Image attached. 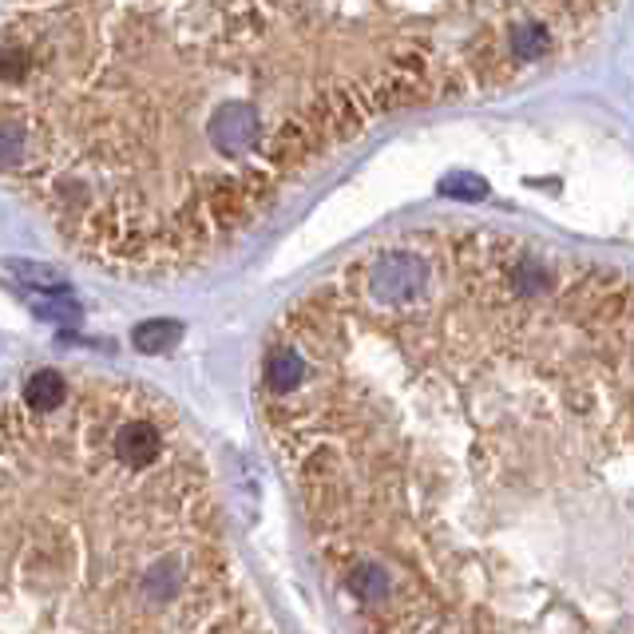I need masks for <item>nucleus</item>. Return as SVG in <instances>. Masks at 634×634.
Returning <instances> with one entry per match:
<instances>
[{"label":"nucleus","instance_id":"nucleus-1","mask_svg":"<svg viewBox=\"0 0 634 634\" xmlns=\"http://www.w3.org/2000/svg\"><path fill=\"white\" fill-rule=\"evenodd\" d=\"M254 401L353 634H634V274L372 242L286 305Z\"/></svg>","mask_w":634,"mask_h":634},{"label":"nucleus","instance_id":"nucleus-2","mask_svg":"<svg viewBox=\"0 0 634 634\" xmlns=\"http://www.w3.org/2000/svg\"><path fill=\"white\" fill-rule=\"evenodd\" d=\"M603 9H0V179L71 251L175 274L393 111L508 88Z\"/></svg>","mask_w":634,"mask_h":634},{"label":"nucleus","instance_id":"nucleus-3","mask_svg":"<svg viewBox=\"0 0 634 634\" xmlns=\"http://www.w3.org/2000/svg\"><path fill=\"white\" fill-rule=\"evenodd\" d=\"M182 325L179 322H143L132 330V342L140 353H167L171 345H179Z\"/></svg>","mask_w":634,"mask_h":634}]
</instances>
